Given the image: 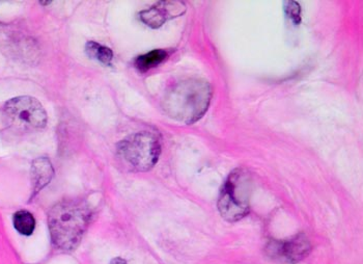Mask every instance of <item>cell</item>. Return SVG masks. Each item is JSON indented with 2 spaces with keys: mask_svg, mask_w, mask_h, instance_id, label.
Masks as SVG:
<instances>
[{
  "mask_svg": "<svg viewBox=\"0 0 363 264\" xmlns=\"http://www.w3.org/2000/svg\"><path fill=\"white\" fill-rule=\"evenodd\" d=\"M212 94V87L207 80L188 78L167 89L162 99V109L168 117L194 124L207 113Z\"/></svg>",
  "mask_w": 363,
  "mask_h": 264,
  "instance_id": "6da1fadb",
  "label": "cell"
},
{
  "mask_svg": "<svg viewBox=\"0 0 363 264\" xmlns=\"http://www.w3.org/2000/svg\"><path fill=\"white\" fill-rule=\"evenodd\" d=\"M91 218V210L82 201L64 200L53 206L49 211L48 225L55 247L64 251L75 250Z\"/></svg>",
  "mask_w": 363,
  "mask_h": 264,
  "instance_id": "7a4b0ae2",
  "label": "cell"
},
{
  "mask_svg": "<svg viewBox=\"0 0 363 264\" xmlns=\"http://www.w3.org/2000/svg\"><path fill=\"white\" fill-rule=\"evenodd\" d=\"M252 179L246 170L236 169L224 182L218 199V210L224 220L237 221L250 209Z\"/></svg>",
  "mask_w": 363,
  "mask_h": 264,
  "instance_id": "3957f363",
  "label": "cell"
},
{
  "mask_svg": "<svg viewBox=\"0 0 363 264\" xmlns=\"http://www.w3.org/2000/svg\"><path fill=\"white\" fill-rule=\"evenodd\" d=\"M160 153V138L153 132H138L118 145V158L132 171L147 172L153 169Z\"/></svg>",
  "mask_w": 363,
  "mask_h": 264,
  "instance_id": "277c9868",
  "label": "cell"
},
{
  "mask_svg": "<svg viewBox=\"0 0 363 264\" xmlns=\"http://www.w3.org/2000/svg\"><path fill=\"white\" fill-rule=\"evenodd\" d=\"M2 118L6 127L16 132L40 131L47 124V114L35 98L22 96L4 104Z\"/></svg>",
  "mask_w": 363,
  "mask_h": 264,
  "instance_id": "5b68a950",
  "label": "cell"
},
{
  "mask_svg": "<svg viewBox=\"0 0 363 264\" xmlns=\"http://www.w3.org/2000/svg\"><path fill=\"white\" fill-rule=\"evenodd\" d=\"M311 250V241L306 234H297L284 241H270L267 254L273 260L281 263L295 264L303 260Z\"/></svg>",
  "mask_w": 363,
  "mask_h": 264,
  "instance_id": "8992f818",
  "label": "cell"
},
{
  "mask_svg": "<svg viewBox=\"0 0 363 264\" xmlns=\"http://www.w3.org/2000/svg\"><path fill=\"white\" fill-rule=\"evenodd\" d=\"M186 12V4L183 1H159L149 10L140 13L143 23L152 28H159L168 21L179 17Z\"/></svg>",
  "mask_w": 363,
  "mask_h": 264,
  "instance_id": "52a82bcc",
  "label": "cell"
},
{
  "mask_svg": "<svg viewBox=\"0 0 363 264\" xmlns=\"http://www.w3.org/2000/svg\"><path fill=\"white\" fill-rule=\"evenodd\" d=\"M55 170L50 160L46 158H39L33 160L31 165V180H33V196L41 192L52 179Z\"/></svg>",
  "mask_w": 363,
  "mask_h": 264,
  "instance_id": "ba28073f",
  "label": "cell"
},
{
  "mask_svg": "<svg viewBox=\"0 0 363 264\" xmlns=\"http://www.w3.org/2000/svg\"><path fill=\"white\" fill-rule=\"evenodd\" d=\"M167 55V51L162 50V49H156V50L150 51L145 55H140L134 62V65L140 72H147L164 62Z\"/></svg>",
  "mask_w": 363,
  "mask_h": 264,
  "instance_id": "9c48e42d",
  "label": "cell"
},
{
  "mask_svg": "<svg viewBox=\"0 0 363 264\" xmlns=\"http://www.w3.org/2000/svg\"><path fill=\"white\" fill-rule=\"evenodd\" d=\"M13 223H14L15 229L20 234L28 236L35 231V218L30 212L26 211V210H20V211L16 212L14 218H13Z\"/></svg>",
  "mask_w": 363,
  "mask_h": 264,
  "instance_id": "30bf717a",
  "label": "cell"
},
{
  "mask_svg": "<svg viewBox=\"0 0 363 264\" xmlns=\"http://www.w3.org/2000/svg\"><path fill=\"white\" fill-rule=\"evenodd\" d=\"M86 53L91 59L98 60L104 65H111L112 59H113V53L108 47L103 46V45L96 43V42H89L86 44Z\"/></svg>",
  "mask_w": 363,
  "mask_h": 264,
  "instance_id": "8fae6325",
  "label": "cell"
},
{
  "mask_svg": "<svg viewBox=\"0 0 363 264\" xmlns=\"http://www.w3.org/2000/svg\"><path fill=\"white\" fill-rule=\"evenodd\" d=\"M284 11L286 14L290 18L291 21L294 22L296 26L301 23V8L297 1H286L284 2Z\"/></svg>",
  "mask_w": 363,
  "mask_h": 264,
  "instance_id": "7c38bea8",
  "label": "cell"
},
{
  "mask_svg": "<svg viewBox=\"0 0 363 264\" xmlns=\"http://www.w3.org/2000/svg\"><path fill=\"white\" fill-rule=\"evenodd\" d=\"M111 264H128L126 260L121 258V257H116V258L112 259Z\"/></svg>",
  "mask_w": 363,
  "mask_h": 264,
  "instance_id": "4fadbf2b",
  "label": "cell"
}]
</instances>
